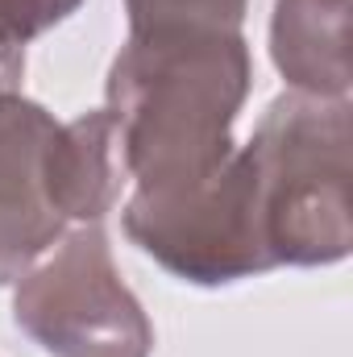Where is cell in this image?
<instances>
[{
    "label": "cell",
    "mask_w": 353,
    "mask_h": 357,
    "mask_svg": "<svg viewBox=\"0 0 353 357\" xmlns=\"http://www.w3.org/2000/svg\"><path fill=\"white\" fill-rule=\"evenodd\" d=\"M84 0H0V67H17L25 42L67 21Z\"/></svg>",
    "instance_id": "9"
},
{
    "label": "cell",
    "mask_w": 353,
    "mask_h": 357,
    "mask_svg": "<svg viewBox=\"0 0 353 357\" xmlns=\"http://www.w3.org/2000/svg\"><path fill=\"white\" fill-rule=\"evenodd\" d=\"M125 183L117 129L104 108L84 112L54 129L46 146V195L63 220L100 225Z\"/></svg>",
    "instance_id": "7"
},
{
    "label": "cell",
    "mask_w": 353,
    "mask_h": 357,
    "mask_svg": "<svg viewBox=\"0 0 353 357\" xmlns=\"http://www.w3.org/2000/svg\"><path fill=\"white\" fill-rule=\"evenodd\" d=\"M246 154L270 266L350 258V100L283 91L262 112Z\"/></svg>",
    "instance_id": "2"
},
{
    "label": "cell",
    "mask_w": 353,
    "mask_h": 357,
    "mask_svg": "<svg viewBox=\"0 0 353 357\" xmlns=\"http://www.w3.org/2000/svg\"><path fill=\"white\" fill-rule=\"evenodd\" d=\"M250 0H125L129 33L150 29H241Z\"/></svg>",
    "instance_id": "8"
},
{
    "label": "cell",
    "mask_w": 353,
    "mask_h": 357,
    "mask_svg": "<svg viewBox=\"0 0 353 357\" xmlns=\"http://www.w3.org/2000/svg\"><path fill=\"white\" fill-rule=\"evenodd\" d=\"M17 328L50 357H150L154 324L121 282L100 225L59 237V250L29 266L13 295Z\"/></svg>",
    "instance_id": "3"
},
{
    "label": "cell",
    "mask_w": 353,
    "mask_h": 357,
    "mask_svg": "<svg viewBox=\"0 0 353 357\" xmlns=\"http://www.w3.org/2000/svg\"><path fill=\"white\" fill-rule=\"evenodd\" d=\"M125 233L163 270L195 287H229L274 270L262 245L254 167L246 146L233 150L216 175L187 191H133L125 204Z\"/></svg>",
    "instance_id": "4"
},
{
    "label": "cell",
    "mask_w": 353,
    "mask_h": 357,
    "mask_svg": "<svg viewBox=\"0 0 353 357\" xmlns=\"http://www.w3.org/2000/svg\"><path fill=\"white\" fill-rule=\"evenodd\" d=\"M59 121L29 96L0 88V287L17 282L67 229L46 195V146Z\"/></svg>",
    "instance_id": "5"
},
{
    "label": "cell",
    "mask_w": 353,
    "mask_h": 357,
    "mask_svg": "<svg viewBox=\"0 0 353 357\" xmlns=\"http://www.w3.org/2000/svg\"><path fill=\"white\" fill-rule=\"evenodd\" d=\"M270 59L291 91L350 100V0H274Z\"/></svg>",
    "instance_id": "6"
},
{
    "label": "cell",
    "mask_w": 353,
    "mask_h": 357,
    "mask_svg": "<svg viewBox=\"0 0 353 357\" xmlns=\"http://www.w3.org/2000/svg\"><path fill=\"white\" fill-rule=\"evenodd\" d=\"M250 79L254 63L241 29L129 33L108 71L104 112L137 195L187 191L229 162Z\"/></svg>",
    "instance_id": "1"
}]
</instances>
